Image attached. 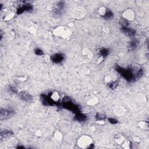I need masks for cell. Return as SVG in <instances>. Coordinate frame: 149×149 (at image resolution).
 Returning a JSON list of instances; mask_svg holds the SVG:
<instances>
[{"mask_svg": "<svg viewBox=\"0 0 149 149\" xmlns=\"http://www.w3.org/2000/svg\"><path fill=\"white\" fill-rule=\"evenodd\" d=\"M116 70L121 74L125 79H126L128 81L131 82L135 79V75L132 73V71L129 70V69H124L123 68H121L119 66H117L116 67Z\"/></svg>", "mask_w": 149, "mask_h": 149, "instance_id": "obj_1", "label": "cell"}, {"mask_svg": "<svg viewBox=\"0 0 149 149\" xmlns=\"http://www.w3.org/2000/svg\"><path fill=\"white\" fill-rule=\"evenodd\" d=\"M14 114L15 113L13 111L1 109V112H0V119L1 120L9 119V118L12 117Z\"/></svg>", "mask_w": 149, "mask_h": 149, "instance_id": "obj_2", "label": "cell"}, {"mask_svg": "<svg viewBox=\"0 0 149 149\" xmlns=\"http://www.w3.org/2000/svg\"><path fill=\"white\" fill-rule=\"evenodd\" d=\"M121 31L125 35L128 37H133L136 35V31L128 27L127 26H122L121 27Z\"/></svg>", "mask_w": 149, "mask_h": 149, "instance_id": "obj_3", "label": "cell"}, {"mask_svg": "<svg viewBox=\"0 0 149 149\" xmlns=\"http://www.w3.org/2000/svg\"><path fill=\"white\" fill-rule=\"evenodd\" d=\"M64 107L65 108H67V109L69 110L73 111L75 112L79 111V108H78V107H77L75 105H74V104H72V102H68V101H65V102Z\"/></svg>", "mask_w": 149, "mask_h": 149, "instance_id": "obj_4", "label": "cell"}, {"mask_svg": "<svg viewBox=\"0 0 149 149\" xmlns=\"http://www.w3.org/2000/svg\"><path fill=\"white\" fill-rule=\"evenodd\" d=\"M33 10V7L30 4H26L23 7H20L17 11V13L18 15L23 13L25 11H31Z\"/></svg>", "mask_w": 149, "mask_h": 149, "instance_id": "obj_5", "label": "cell"}, {"mask_svg": "<svg viewBox=\"0 0 149 149\" xmlns=\"http://www.w3.org/2000/svg\"><path fill=\"white\" fill-rule=\"evenodd\" d=\"M64 59V57L61 54H57L51 57V60L55 63H60Z\"/></svg>", "mask_w": 149, "mask_h": 149, "instance_id": "obj_6", "label": "cell"}, {"mask_svg": "<svg viewBox=\"0 0 149 149\" xmlns=\"http://www.w3.org/2000/svg\"><path fill=\"white\" fill-rule=\"evenodd\" d=\"M19 96L24 101L26 102H30L32 100V97L29 94L26 92H21L19 94Z\"/></svg>", "mask_w": 149, "mask_h": 149, "instance_id": "obj_7", "label": "cell"}, {"mask_svg": "<svg viewBox=\"0 0 149 149\" xmlns=\"http://www.w3.org/2000/svg\"><path fill=\"white\" fill-rule=\"evenodd\" d=\"M138 45H139V43L136 40H133V41H132L131 42L129 43V46H128V48L130 51H133V50H135L137 47Z\"/></svg>", "mask_w": 149, "mask_h": 149, "instance_id": "obj_8", "label": "cell"}, {"mask_svg": "<svg viewBox=\"0 0 149 149\" xmlns=\"http://www.w3.org/2000/svg\"><path fill=\"white\" fill-rule=\"evenodd\" d=\"M13 134V133L11 130H4V131L1 132V136L2 137H8V136H10L11 135H12Z\"/></svg>", "mask_w": 149, "mask_h": 149, "instance_id": "obj_9", "label": "cell"}, {"mask_svg": "<svg viewBox=\"0 0 149 149\" xmlns=\"http://www.w3.org/2000/svg\"><path fill=\"white\" fill-rule=\"evenodd\" d=\"M86 116L82 114L79 113V112H78L75 116V119H76V120L79 121H85V119H86Z\"/></svg>", "mask_w": 149, "mask_h": 149, "instance_id": "obj_10", "label": "cell"}, {"mask_svg": "<svg viewBox=\"0 0 149 149\" xmlns=\"http://www.w3.org/2000/svg\"><path fill=\"white\" fill-rule=\"evenodd\" d=\"M104 18L106 19H111V18H113V13L111 11L108 10L105 13L104 15Z\"/></svg>", "mask_w": 149, "mask_h": 149, "instance_id": "obj_11", "label": "cell"}, {"mask_svg": "<svg viewBox=\"0 0 149 149\" xmlns=\"http://www.w3.org/2000/svg\"><path fill=\"white\" fill-rule=\"evenodd\" d=\"M100 54L102 57H107L108 54V50L105 48L101 50L100 51Z\"/></svg>", "mask_w": 149, "mask_h": 149, "instance_id": "obj_12", "label": "cell"}, {"mask_svg": "<svg viewBox=\"0 0 149 149\" xmlns=\"http://www.w3.org/2000/svg\"><path fill=\"white\" fill-rule=\"evenodd\" d=\"M118 84V82H114L110 84V87L111 89H115L116 87H117Z\"/></svg>", "mask_w": 149, "mask_h": 149, "instance_id": "obj_13", "label": "cell"}, {"mask_svg": "<svg viewBox=\"0 0 149 149\" xmlns=\"http://www.w3.org/2000/svg\"><path fill=\"white\" fill-rule=\"evenodd\" d=\"M35 53L36 54L39 55H42L43 54V52L42 50H41L40 49H37L35 50Z\"/></svg>", "mask_w": 149, "mask_h": 149, "instance_id": "obj_14", "label": "cell"}, {"mask_svg": "<svg viewBox=\"0 0 149 149\" xmlns=\"http://www.w3.org/2000/svg\"><path fill=\"white\" fill-rule=\"evenodd\" d=\"M108 121H109L111 123V124H115L118 122V121H117V120L113 119V118H109V119H108Z\"/></svg>", "mask_w": 149, "mask_h": 149, "instance_id": "obj_15", "label": "cell"}, {"mask_svg": "<svg viewBox=\"0 0 149 149\" xmlns=\"http://www.w3.org/2000/svg\"><path fill=\"white\" fill-rule=\"evenodd\" d=\"M9 90L12 91V93H16L17 92V89L14 86H10L9 87Z\"/></svg>", "mask_w": 149, "mask_h": 149, "instance_id": "obj_16", "label": "cell"}, {"mask_svg": "<svg viewBox=\"0 0 149 149\" xmlns=\"http://www.w3.org/2000/svg\"><path fill=\"white\" fill-rule=\"evenodd\" d=\"M106 118V117H105V115H104L102 114H98L97 116V118L98 119H104V118Z\"/></svg>", "mask_w": 149, "mask_h": 149, "instance_id": "obj_17", "label": "cell"}]
</instances>
